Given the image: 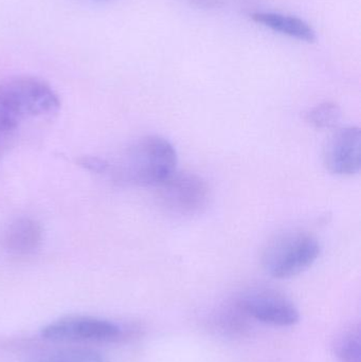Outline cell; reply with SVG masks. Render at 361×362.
I'll return each instance as SVG.
<instances>
[{
  "label": "cell",
  "mask_w": 361,
  "mask_h": 362,
  "mask_svg": "<svg viewBox=\"0 0 361 362\" xmlns=\"http://www.w3.org/2000/svg\"><path fill=\"white\" fill-rule=\"evenodd\" d=\"M235 308L244 316L275 327H292L300 319L299 310L290 300L271 291H247L237 298Z\"/></svg>",
  "instance_id": "6"
},
{
  "label": "cell",
  "mask_w": 361,
  "mask_h": 362,
  "mask_svg": "<svg viewBox=\"0 0 361 362\" xmlns=\"http://www.w3.org/2000/svg\"><path fill=\"white\" fill-rule=\"evenodd\" d=\"M42 243V228L30 217L14 219L4 230L1 244L4 250L14 255H29L40 249Z\"/></svg>",
  "instance_id": "8"
},
{
  "label": "cell",
  "mask_w": 361,
  "mask_h": 362,
  "mask_svg": "<svg viewBox=\"0 0 361 362\" xmlns=\"http://www.w3.org/2000/svg\"><path fill=\"white\" fill-rule=\"evenodd\" d=\"M81 165L93 172H105L110 167L106 161L100 158H83Z\"/></svg>",
  "instance_id": "13"
},
{
  "label": "cell",
  "mask_w": 361,
  "mask_h": 362,
  "mask_svg": "<svg viewBox=\"0 0 361 362\" xmlns=\"http://www.w3.org/2000/svg\"><path fill=\"white\" fill-rule=\"evenodd\" d=\"M42 336L51 341H114L122 329L104 319L89 316H68L42 329Z\"/></svg>",
  "instance_id": "5"
},
{
  "label": "cell",
  "mask_w": 361,
  "mask_h": 362,
  "mask_svg": "<svg viewBox=\"0 0 361 362\" xmlns=\"http://www.w3.org/2000/svg\"><path fill=\"white\" fill-rule=\"evenodd\" d=\"M31 362H110L101 353L85 349H65L40 355Z\"/></svg>",
  "instance_id": "10"
},
{
  "label": "cell",
  "mask_w": 361,
  "mask_h": 362,
  "mask_svg": "<svg viewBox=\"0 0 361 362\" xmlns=\"http://www.w3.org/2000/svg\"><path fill=\"white\" fill-rule=\"evenodd\" d=\"M190 4L199 6V8H212L220 6L222 2L220 0H188Z\"/></svg>",
  "instance_id": "14"
},
{
  "label": "cell",
  "mask_w": 361,
  "mask_h": 362,
  "mask_svg": "<svg viewBox=\"0 0 361 362\" xmlns=\"http://www.w3.org/2000/svg\"><path fill=\"white\" fill-rule=\"evenodd\" d=\"M324 165L337 176H353L361 168V134L357 127L336 129L324 146Z\"/></svg>",
  "instance_id": "7"
},
{
  "label": "cell",
  "mask_w": 361,
  "mask_h": 362,
  "mask_svg": "<svg viewBox=\"0 0 361 362\" xmlns=\"http://www.w3.org/2000/svg\"><path fill=\"white\" fill-rule=\"evenodd\" d=\"M335 354L341 362H360L361 341L360 327L343 334L334 346Z\"/></svg>",
  "instance_id": "12"
},
{
  "label": "cell",
  "mask_w": 361,
  "mask_h": 362,
  "mask_svg": "<svg viewBox=\"0 0 361 362\" xmlns=\"http://www.w3.org/2000/svg\"><path fill=\"white\" fill-rule=\"evenodd\" d=\"M177 152L169 140L144 136L129 146L118 174L131 185L156 187L177 171Z\"/></svg>",
  "instance_id": "2"
},
{
  "label": "cell",
  "mask_w": 361,
  "mask_h": 362,
  "mask_svg": "<svg viewBox=\"0 0 361 362\" xmlns=\"http://www.w3.org/2000/svg\"><path fill=\"white\" fill-rule=\"evenodd\" d=\"M61 100L49 83L35 76H19L0 84V132L16 129L28 119L55 114Z\"/></svg>",
  "instance_id": "1"
},
{
  "label": "cell",
  "mask_w": 361,
  "mask_h": 362,
  "mask_svg": "<svg viewBox=\"0 0 361 362\" xmlns=\"http://www.w3.org/2000/svg\"><path fill=\"white\" fill-rule=\"evenodd\" d=\"M320 253L321 246L313 234L300 229L286 230L265 244L261 264L269 276L285 280L309 269L319 259Z\"/></svg>",
  "instance_id": "3"
},
{
  "label": "cell",
  "mask_w": 361,
  "mask_h": 362,
  "mask_svg": "<svg viewBox=\"0 0 361 362\" xmlns=\"http://www.w3.org/2000/svg\"><path fill=\"white\" fill-rule=\"evenodd\" d=\"M341 120V107L332 102L319 104L307 114V122L317 129H337Z\"/></svg>",
  "instance_id": "11"
},
{
  "label": "cell",
  "mask_w": 361,
  "mask_h": 362,
  "mask_svg": "<svg viewBox=\"0 0 361 362\" xmlns=\"http://www.w3.org/2000/svg\"><path fill=\"white\" fill-rule=\"evenodd\" d=\"M155 189L162 210L179 218L201 214L211 198L207 181L189 172L175 171Z\"/></svg>",
  "instance_id": "4"
},
{
  "label": "cell",
  "mask_w": 361,
  "mask_h": 362,
  "mask_svg": "<svg viewBox=\"0 0 361 362\" xmlns=\"http://www.w3.org/2000/svg\"><path fill=\"white\" fill-rule=\"evenodd\" d=\"M252 21L259 25L269 28L273 31L284 35L307 42H314L317 40L315 30L303 19L279 13L258 12L251 15Z\"/></svg>",
  "instance_id": "9"
}]
</instances>
